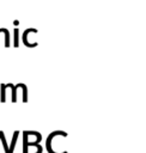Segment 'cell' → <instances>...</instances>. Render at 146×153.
<instances>
[{
  "label": "cell",
  "instance_id": "3957f363",
  "mask_svg": "<svg viewBox=\"0 0 146 153\" xmlns=\"http://www.w3.org/2000/svg\"><path fill=\"white\" fill-rule=\"evenodd\" d=\"M18 135H19V130H16L12 135V140H11V146L8 147V153H13V149H14V146H16V142H17V139H18Z\"/></svg>",
  "mask_w": 146,
  "mask_h": 153
},
{
  "label": "cell",
  "instance_id": "5b68a950",
  "mask_svg": "<svg viewBox=\"0 0 146 153\" xmlns=\"http://www.w3.org/2000/svg\"><path fill=\"white\" fill-rule=\"evenodd\" d=\"M13 45L14 47H18L19 45V29L18 27H14L13 30Z\"/></svg>",
  "mask_w": 146,
  "mask_h": 153
},
{
  "label": "cell",
  "instance_id": "9c48e42d",
  "mask_svg": "<svg viewBox=\"0 0 146 153\" xmlns=\"http://www.w3.org/2000/svg\"><path fill=\"white\" fill-rule=\"evenodd\" d=\"M22 90H23V102L26 103L28 102V88H26V85L22 82Z\"/></svg>",
  "mask_w": 146,
  "mask_h": 153
},
{
  "label": "cell",
  "instance_id": "8992f818",
  "mask_svg": "<svg viewBox=\"0 0 146 153\" xmlns=\"http://www.w3.org/2000/svg\"><path fill=\"white\" fill-rule=\"evenodd\" d=\"M10 87L12 88V102H17V88L19 87V84L17 85L10 84Z\"/></svg>",
  "mask_w": 146,
  "mask_h": 153
},
{
  "label": "cell",
  "instance_id": "30bf717a",
  "mask_svg": "<svg viewBox=\"0 0 146 153\" xmlns=\"http://www.w3.org/2000/svg\"><path fill=\"white\" fill-rule=\"evenodd\" d=\"M32 147H36V148H37V152H36V153H42V152H43V148H42V146H41L39 143L32 145Z\"/></svg>",
  "mask_w": 146,
  "mask_h": 153
},
{
  "label": "cell",
  "instance_id": "6da1fadb",
  "mask_svg": "<svg viewBox=\"0 0 146 153\" xmlns=\"http://www.w3.org/2000/svg\"><path fill=\"white\" fill-rule=\"evenodd\" d=\"M56 135H61V136L66 137L68 134H67L66 131H63V130H54V131H51V133L48 135V137L45 139V148H47V152H48V153H56V152L53 151V148H51V140H53V137L56 136ZM62 153H68V152L65 151V152H62Z\"/></svg>",
  "mask_w": 146,
  "mask_h": 153
},
{
  "label": "cell",
  "instance_id": "7a4b0ae2",
  "mask_svg": "<svg viewBox=\"0 0 146 153\" xmlns=\"http://www.w3.org/2000/svg\"><path fill=\"white\" fill-rule=\"evenodd\" d=\"M37 31H38V30H37V29H34V27H29V29L24 30V31H23V35H22L23 44H25V45H26V47H29V48L37 47V45H38V43H37V42H35V43H29V42H28V35H29L30 32H37Z\"/></svg>",
  "mask_w": 146,
  "mask_h": 153
},
{
  "label": "cell",
  "instance_id": "52a82bcc",
  "mask_svg": "<svg viewBox=\"0 0 146 153\" xmlns=\"http://www.w3.org/2000/svg\"><path fill=\"white\" fill-rule=\"evenodd\" d=\"M0 141L2 142L5 153H8V146H7V142H6V139H5V135H4V131L2 130H0Z\"/></svg>",
  "mask_w": 146,
  "mask_h": 153
},
{
  "label": "cell",
  "instance_id": "277c9868",
  "mask_svg": "<svg viewBox=\"0 0 146 153\" xmlns=\"http://www.w3.org/2000/svg\"><path fill=\"white\" fill-rule=\"evenodd\" d=\"M8 87V85L7 84H1L0 85V102H2V103H5V100H6V88Z\"/></svg>",
  "mask_w": 146,
  "mask_h": 153
},
{
  "label": "cell",
  "instance_id": "ba28073f",
  "mask_svg": "<svg viewBox=\"0 0 146 153\" xmlns=\"http://www.w3.org/2000/svg\"><path fill=\"white\" fill-rule=\"evenodd\" d=\"M23 153H28V135L25 130L23 131Z\"/></svg>",
  "mask_w": 146,
  "mask_h": 153
},
{
  "label": "cell",
  "instance_id": "8fae6325",
  "mask_svg": "<svg viewBox=\"0 0 146 153\" xmlns=\"http://www.w3.org/2000/svg\"><path fill=\"white\" fill-rule=\"evenodd\" d=\"M5 31H6V27H1V29H0V33H1V32H5Z\"/></svg>",
  "mask_w": 146,
  "mask_h": 153
}]
</instances>
